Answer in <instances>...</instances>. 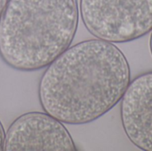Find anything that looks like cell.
Masks as SVG:
<instances>
[{
    "label": "cell",
    "instance_id": "6da1fadb",
    "mask_svg": "<svg viewBox=\"0 0 152 151\" xmlns=\"http://www.w3.org/2000/svg\"><path fill=\"white\" fill-rule=\"evenodd\" d=\"M130 79L129 63L118 46L99 38L85 40L47 66L38 99L44 111L61 122L86 125L121 101Z\"/></svg>",
    "mask_w": 152,
    "mask_h": 151
},
{
    "label": "cell",
    "instance_id": "7a4b0ae2",
    "mask_svg": "<svg viewBox=\"0 0 152 151\" xmlns=\"http://www.w3.org/2000/svg\"><path fill=\"white\" fill-rule=\"evenodd\" d=\"M78 18L77 0H8L0 17V57L16 70L44 69L70 46Z\"/></svg>",
    "mask_w": 152,
    "mask_h": 151
},
{
    "label": "cell",
    "instance_id": "3957f363",
    "mask_svg": "<svg viewBox=\"0 0 152 151\" xmlns=\"http://www.w3.org/2000/svg\"><path fill=\"white\" fill-rule=\"evenodd\" d=\"M86 29L110 43L136 40L152 30V0H80Z\"/></svg>",
    "mask_w": 152,
    "mask_h": 151
},
{
    "label": "cell",
    "instance_id": "277c9868",
    "mask_svg": "<svg viewBox=\"0 0 152 151\" xmlns=\"http://www.w3.org/2000/svg\"><path fill=\"white\" fill-rule=\"evenodd\" d=\"M5 151H76L63 123L46 112H28L17 117L5 133Z\"/></svg>",
    "mask_w": 152,
    "mask_h": 151
},
{
    "label": "cell",
    "instance_id": "5b68a950",
    "mask_svg": "<svg viewBox=\"0 0 152 151\" xmlns=\"http://www.w3.org/2000/svg\"><path fill=\"white\" fill-rule=\"evenodd\" d=\"M120 101L121 122L127 138L138 149L152 151V71L130 82Z\"/></svg>",
    "mask_w": 152,
    "mask_h": 151
},
{
    "label": "cell",
    "instance_id": "8992f818",
    "mask_svg": "<svg viewBox=\"0 0 152 151\" xmlns=\"http://www.w3.org/2000/svg\"><path fill=\"white\" fill-rule=\"evenodd\" d=\"M4 140H5V131H4V126L0 121V151L4 150Z\"/></svg>",
    "mask_w": 152,
    "mask_h": 151
},
{
    "label": "cell",
    "instance_id": "52a82bcc",
    "mask_svg": "<svg viewBox=\"0 0 152 151\" xmlns=\"http://www.w3.org/2000/svg\"><path fill=\"white\" fill-rule=\"evenodd\" d=\"M7 2H8V0H0V17L7 4Z\"/></svg>",
    "mask_w": 152,
    "mask_h": 151
},
{
    "label": "cell",
    "instance_id": "ba28073f",
    "mask_svg": "<svg viewBox=\"0 0 152 151\" xmlns=\"http://www.w3.org/2000/svg\"><path fill=\"white\" fill-rule=\"evenodd\" d=\"M150 50H151V55H152V32H151V38H150Z\"/></svg>",
    "mask_w": 152,
    "mask_h": 151
}]
</instances>
